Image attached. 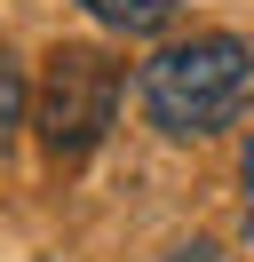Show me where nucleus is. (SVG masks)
I'll return each instance as SVG.
<instances>
[{"label": "nucleus", "mask_w": 254, "mask_h": 262, "mask_svg": "<svg viewBox=\"0 0 254 262\" xmlns=\"http://www.w3.org/2000/svg\"><path fill=\"white\" fill-rule=\"evenodd\" d=\"M143 119H151L167 143H199V135H222L238 112L254 103V48L230 32H199L159 48L151 64L135 72Z\"/></svg>", "instance_id": "1"}, {"label": "nucleus", "mask_w": 254, "mask_h": 262, "mask_svg": "<svg viewBox=\"0 0 254 262\" xmlns=\"http://www.w3.org/2000/svg\"><path fill=\"white\" fill-rule=\"evenodd\" d=\"M111 112H119V64L88 40H64L48 48V72L32 88V127H40L48 159H88L95 143L111 135Z\"/></svg>", "instance_id": "2"}, {"label": "nucleus", "mask_w": 254, "mask_h": 262, "mask_svg": "<svg viewBox=\"0 0 254 262\" xmlns=\"http://www.w3.org/2000/svg\"><path fill=\"white\" fill-rule=\"evenodd\" d=\"M103 32H119V40H159L175 16H183V0H79Z\"/></svg>", "instance_id": "3"}, {"label": "nucleus", "mask_w": 254, "mask_h": 262, "mask_svg": "<svg viewBox=\"0 0 254 262\" xmlns=\"http://www.w3.org/2000/svg\"><path fill=\"white\" fill-rule=\"evenodd\" d=\"M24 112H32V88H24V72L8 64V48H0V151H8V135L24 127Z\"/></svg>", "instance_id": "4"}, {"label": "nucleus", "mask_w": 254, "mask_h": 262, "mask_svg": "<svg viewBox=\"0 0 254 262\" xmlns=\"http://www.w3.org/2000/svg\"><path fill=\"white\" fill-rule=\"evenodd\" d=\"M238 183H246V238H254V143H246V159H238Z\"/></svg>", "instance_id": "5"}]
</instances>
